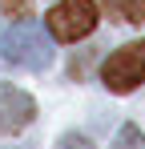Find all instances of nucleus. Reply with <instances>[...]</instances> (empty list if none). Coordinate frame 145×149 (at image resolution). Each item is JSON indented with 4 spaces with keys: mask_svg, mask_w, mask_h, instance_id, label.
I'll list each match as a JSON object with an SVG mask.
<instances>
[{
    "mask_svg": "<svg viewBox=\"0 0 145 149\" xmlns=\"http://www.w3.org/2000/svg\"><path fill=\"white\" fill-rule=\"evenodd\" d=\"M0 56L16 69H48L52 45H48L40 24H8L0 32Z\"/></svg>",
    "mask_w": 145,
    "mask_h": 149,
    "instance_id": "obj_1",
    "label": "nucleus"
},
{
    "mask_svg": "<svg viewBox=\"0 0 145 149\" xmlns=\"http://www.w3.org/2000/svg\"><path fill=\"white\" fill-rule=\"evenodd\" d=\"M101 85L117 97L141 89L145 85V40H129V45L109 52L105 65H101Z\"/></svg>",
    "mask_w": 145,
    "mask_h": 149,
    "instance_id": "obj_2",
    "label": "nucleus"
},
{
    "mask_svg": "<svg viewBox=\"0 0 145 149\" xmlns=\"http://www.w3.org/2000/svg\"><path fill=\"white\" fill-rule=\"evenodd\" d=\"M0 8H4L12 20H24V16H32V12H28V0H0Z\"/></svg>",
    "mask_w": 145,
    "mask_h": 149,
    "instance_id": "obj_7",
    "label": "nucleus"
},
{
    "mask_svg": "<svg viewBox=\"0 0 145 149\" xmlns=\"http://www.w3.org/2000/svg\"><path fill=\"white\" fill-rule=\"evenodd\" d=\"M36 117V101L16 85H0V133H20Z\"/></svg>",
    "mask_w": 145,
    "mask_h": 149,
    "instance_id": "obj_4",
    "label": "nucleus"
},
{
    "mask_svg": "<svg viewBox=\"0 0 145 149\" xmlns=\"http://www.w3.org/2000/svg\"><path fill=\"white\" fill-rule=\"evenodd\" d=\"M56 149H93V145H89L85 137H77V133H65V137H61V145H56Z\"/></svg>",
    "mask_w": 145,
    "mask_h": 149,
    "instance_id": "obj_8",
    "label": "nucleus"
},
{
    "mask_svg": "<svg viewBox=\"0 0 145 149\" xmlns=\"http://www.w3.org/2000/svg\"><path fill=\"white\" fill-rule=\"evenodd\" d=\"M45 28L52 40H81L97 28V0H61L45 12Z\"/></svg>",
    "mask_w": 145,
    "mask_h": 149,
    "instance_id": "obj_3",
    "label": "nucleus"
},
{
    "mask_svg": "<svg viewBox=\"0 0 145 149\" xmlns=\"http://www.w3.org/2000/svg\"><path fill=\"white\" fill-rule=\"evenodd\" d=\"M101 4L121 24H145V0H101Z\"/></svg>",
    "mask_w": 145,
    "mask_h": 149,
    "instance_id": "obj_5",
    "label": "nucleus"
},
{
    "mask_svg": "<svg viewBox=\"0 0 145 149\" xmlns=\"http://www.w3.org/2000/svg\"><path fill=\"white\" fill-rule=\"evenodd\" d=\"M113 149H145V133L137 129V125H121L117 141H113Z\"/></svg>",
    "mask_w": 145,
    "mask_h": 149,
    "instance_id": "obj_6",
    "label": "nucleus"
}]
</instances>
